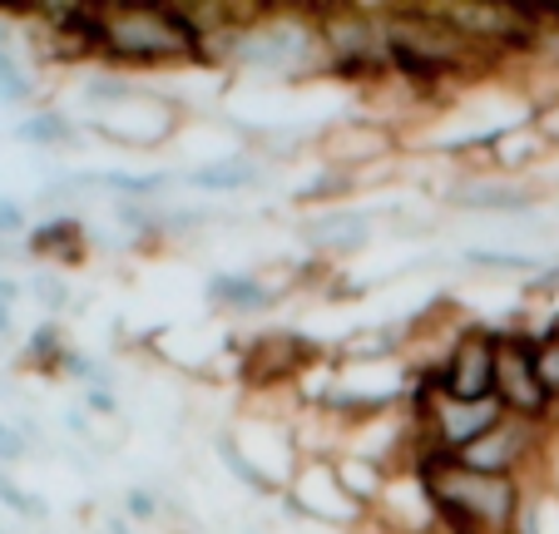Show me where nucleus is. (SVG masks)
I'll use <instances>...</instances> for the list:
<instances>
[{
  "label": "nucleus",
  "mask_w": 559,
  "mask_h": 534,
  "mask_svg": "<svg viewBox=\"0 0 559 534\" xmlns=\"http://www.w3.org/2000/svg\"><path fill=\"white\" fill-rule=\"evenodd\" d=\"M99 60L109 70L203 64L209 60V35L189 15V5L119 0V5H99Z\"/></svg>",
  "instance_id": "f257e3e1"
},
{
  "label": "nucleus",
  "mask_w": 559,
  "mask_h": 534,
  "mask_svg": "<svg viewBox=\"0 0 559 534\" xmlns=\"http://www.w3.org/2000/svg\"><path fill=\"white\" fill-rule=\"evenodd\" d=\"M496 361H500V332L480 322H465L431 377H416L436 387V396L451 401H496Z\"/></svg>",
  "instance_id": "f03ea898"
},
{
  "label": "nucleus",
  "mask_w": 559,
  "mask_h": 534,
  "mask_svg": "<svg viewBox=\"0 0 559 534\" xmlns=\"http://www.w3.org/2000/svg\"><path fill=\"white\" fill-rule=\"evenodd\" d=\"M283 500L293 505L302 520L322 524V530H337V534H352V530H361V524H371V510L342 485L337 461H317V455L302 461L293 471V480H287Z\"/></svg>",
  "instance_id": "7ed1b4c3"
},
{
  "label": "nucleus",
  "mask_w": 559,
  "mask_h": 534,
  "mask_svg": "<svg viewBox=\"0 0 559 534\" xmlns=\"http://www.w3.org/2000/svg\"><path fill=\"white\" fill-rule=\"evenodd\" d=\"M549 446V426L545 420H525V416H506L490 436H480L475 446H465L455 461L471 465L480 475H500V480H535L539 461Z\"/></svg>",
  "instance_id": "20e7f679"
},
{
  "label": "nucleus",
  "mask_w": 559,
  "mask_h": 534,
  "mask_svg": "<svg viewBox=\"0 0 559 534\" xmlns=\"http://www.w3.org/2000/svg\"><path fill=\"white\" fill-rule=\"evenodd\" d=\"M179 124H183V109L164 95H144V90H129L124 99L99 105L95 115H90V129H95V134H105L109 144H129V149L164 144Z\"/></svg>",
  "instance_id": "39448f33"
},
{
  "label": "nucleus",
  "mask_w": 559,
  "mask_h": 534,
  "mask_svg": "<svg viewBox=\"0 0 559 534\" xmlns=\"http://www.w3.org/2000/svg\"><path fill=\"white\" fill-rule=\"evenodd\" d=\"M317 158L332 168V174H367V168L386 164V158H396V149H402V139H396V129L391 124H377V119H337V124H328L322 134H317Z\"/></svg>",
  "instance_id": "423d86ee"
},
{
  "label": "nucleus",
  "mask_w": 559,
  "mask_h": 534,
  "mask_svg": "<svg viewBox=\"0 0 559 534\" xmlns=\"http://www.w3.org/2000/svg\"><path fill=\"white\" fill-rule=\"evenodd\" d=\"M496 401L510 411V416L545 420L549 426V396H545V387H539V367H535V336L520 332V327L500 332Z\"/></svg>",
  "instance_id": "0eeeda50"
},
{
  "label": "nucleus",
  "mask_w": 559,
  "mask_h": 534,
  "mask_svg": "<svg viewBox=\"0 0 559 534\" xmlns=\"http://www.w3.org/2000/svg\"><path fill=\"white\" fill-rule=\"evenodd\" d=\"M317 15V35L328 45L332 70L342 74H361L367 64H377L381 55V21H371L357 5H312Z\"/></svg>",
  "instance_id": "6e6552de"
},
{
  "label": "nucleus",
  "mask_w": 559,
  "mask_h": 534,
  "mask_svg": "<svg viewBox=\"0 0 559 534\" xmlns=\"http://www.w3.org/2000/svg\"><path fill=\"white\" fill-rule=\"evenodd\" d=\"M445 203L451 209H465V213H530L545 203V189H539L535 178H515V174H465L455 178L451 189H445Z\"/></svg>",
  "instance_id": "1a4fd4ad"
},
{
  "label": "nucleus",
  "mask_w": 559,
  "mask_h": 534,
  "mask_svg": "<svg viewBox=\"0 0 559 534\" xmlns=\"http://www.w3.org/2000/svg\"><path fill=\"white\" fill-rule=\"evenodd\" d=\"M377 233V218L361 209H337V213H312V218L297 223V238L307 242L322 258H347V252H361Z\"/></svg>",
  "instance_id": "9d476101"
},
{
  "label": "nucleus",
  "mask_w": 559,
  "mask_h": 534,
  "mask_svg": "<svg viewBox=\"0 0 559 534\" xmlns=\"http://www.w3.org/2000/svg\"><path fill=\"white\" fill-rule=\"evenodd\" d=\"M283 302V287L277 283H267V277H258V273H218V277H209V307L213 312H223V317H263V312H273V307Z\"/></svg>",
  "instance_id": "9b49d317"
},
{
  "label": "nucleus",
  "mask_w": 559,
  "mask_h": 534,
  "mask_svg": "<svg viewBox=\"0 0 559 534\" xmlns=\"http://www.w3.org/2000/svg\"><path fill=\"white\" fill-rule=\"evenodd\" d=\"M25 248H31V258H45V262H55V268H85L90 233L74 213H55V218H45L40 228L31 233Z\"/></svg>",
  "instance_id": "f8f14e48"
},
{
  "label": "nucleus",
  "mask_w": 559,
  "mask_h": 534,
  "mask_svg": "<svg viewBox=\"0 0 559 534\" xmlns=\"http://www.w3.org/2000/svg\"><path fill=\"white\" fill-rule=\"evenodd\" d=\"M179 183H189L193 193H253L263 183V164L253 154H223L209 164H193Z\"/></svg>",
  "instance_id": "ddd939ff"
},
{
  "label": "nucleus",
  "mask_w": 559,
  "mask_h": 534,
  "mask_svg": "<svg viewBox=\"0 0 559 534\" xmlns=\"http://www.w3.org/2000/svg\"><path fill=\"white\" fill-rule=\"evenodd\" d=\"M465 268L480 277H535L539 268H545V258H535V252H510V248H471L461 252Z\"/></svg>",
  "instance_id": "4468645a"
},
{
  "label": "nucleus",
  "mask_w": 559,
  "mask_h": 534,
  "mask_svg": "<svg viewBox=\"0 0 559 534\" xmlns=\"http://www.w3.org/2000/svg\"><path fill=\"white\" fill-rule=\"evenodd\" d=\"M15 139L21 144H40V149H60V144H74V119L60 115V109H35L15 124Z\"/></svg>",
  "instance_id": "2eb2a0df"
},
{
  "label": "nucleus",
  "mask_w": 559,
  "mask_h": 534,
  "mask_svg": "<svg viewBox=\"0 0 559 534\" xmlns=\"http://www.w3.org/2000/svg\"><path fill=\"white\" fill-rule=\"evenodd\" d=\"M21 361H25V367H40V371H64V361H70V346H64L60 327H55V322L35 327V336H31V346H25Z\"/></svg>",
  "instance_id": "dca6fc26"
},
{
  "label": "nucleus",
  "mask_w": 559,
  "mask_h": 534,
  "mask_svg": "<svg viewBox=\"0 0 559 534\" xmlns=\"http://www.w3.org/2000/svg\"><path fill=\"white\" fill-rule=\"evenodd\" d=\"M535 367H539V387L549 396V411L559 406V317L535 336Z\"/></svg>",
  "instance_id": "f3484780"
},
{
  "label": "nucleus",
  "mask_w": 559,
  "mask_h": 534,
  "mask_svg": "<svg viewBox=\"0 0 559 534\" xmlns=\"http://www.w3.org/2000/svg\"><path fill=\"white\" fill-rule=\"evenodd\" d=\"M0 505L25 514V520H45V500H31V495H25L15 480H5V475H0Z\"/></svg>",
  "instance_id": "a211bd4d"
},
{
  "label": "nucleus",
  "mask_w": 559,
  "mask_h": 534,
  "mask_svg": "<svg viewBox=\"0 0 559 534\" xmlns=\"http://www.w3.org/2000/svg\"><path fill=\"white\" fill-rule=\"evenodd\" d=\"M520 293H525V302H555L559 297V262H545Z\"/></svg>",
  "instance_id": "6ab92c4d"
},
{
  "label": "nucleus",
  "mask_w": 559,
  "mask_h": 534,
  "mask_svg": "<svg viewBox=\"0 0 559 534\" xmlns=\"http://www.w3.org/2000/svg\"><path fill=\"white\" fill-rule=\"evenodd\" d=\"M124 514H129L134 524H154L158 514H164V500H158L154 490H129V495H124Z\"/></svg>",
  "instance_id": "aec40b11"
},
{
  "label": "nucleus",
  "mask_w": 559,
  "mask_h": 534,
  "mask_svg": "<svg viewBox=\"0 0 559 534\" xmlns=\"http://www.w3.org/2000/svg\"><path fill=\"white\" fill-rule=\"evenodd\" d=\"M25 233H31L25 209L15 199H0V242H5V238H25Z\"/></svg>",
  "instance_id": "412c9836"
},
{
  "label": "nucleus",
  "mask_w": 559,
  "mask_h": 534,
  "mask_svg": "<svg viewBox=\"0 0 559 534\" xmlns=\"http://www.w3.org/2000/svg\"><path fill=\"white\" fill-rule=\"evenodd\" d=\"M31 287H35V297H40V302L50 307V312H60V307H64V297H70V287H64V277H55V273H40Z\"/></svg>",
  "instance_id": "4be33fe9"
},
{
  "label": "nucleus",
  "mask_w": 559,
  "mask_h": 534,
  "mask_svg": "<svg viewBox=\"0 0 559 534\" xmlns=\"http://www.w3.org/2000/svg\"><path fill=\"white\" fill-rule=\"evenodd\" d=\"M539 485H549V490L559 495V426H549V446H545V461H539Z\"/></svg>",
  "instance_id": "5701e85b"
},
{
  "label": "nucleus",
  "mask_w": 559,
  "mask_h": 534,
  "mask_svg": "<svg viewBox=\"0 0 559 534\" xmlns=\"http://www.w3.org/2000/svg\"><path fill=\"white\" fill-rule=\"evenodd\" d=\"M15 461H25V436L11 420H0V465H15Z\"/></svg>",
  "instance_id": "b1692460"
},
{
  "label": "nucleus",
  "mask_w": 559,
  "mask_h": 534,
  "mask_svg": "<svg viewBox=\"0 0 559 534\" xmlns=\"http://www.w3.org/2000/svg\"><path fill=\"white\" fill-rule=\"evenodd\" d=\"M535 129L549 139V149H559V95L545 109H535Z\"/></svg>",
  "instance_id": "393cba45"
},
{
  "label": "nucleus",
  "mask_w": 559,
  "mask_h": 534,
  "mask_svg": "<svg viewBox=\"0 0 559 534\" xmlns=\"http://www.w3.org/2000/svg\"><path fill=\"white\" fill-rule=\"evenodd\" d=\"M85 406H90V411H99V416H119L115 391H85Z\"/></svg>",
  "instance_id": "a878e982"
},
{
  "label": "nucleus",
  "mask_w": 559,
  "mask_h": 534,
  "mask_svg": "<svg viewBox=\"0 0 559 534\" xmlns=\"http://www.w3.org/2000/svg\"><path fill=\"white\" fill-rule=\"evenodd\" d=\"M15 297H21V283H11V277H0V307H11Z\"/></svg>",
  "instance_id": "bb28decb"
},
{
  "label": "nucleus",
  "mask_w": 559,
  "mask_h": 534,
  "mask_svg": "<svg viewBox=\"0 0 559 534\" xmlns=\"http://www.w3.org/2000/svg\"><path fill=\"white\" fill-rule=\"evenodd\" d=\"M539 11H545V25H559V0H539Z\"/></svg>",
  "instance_id": "cd10ccee"
},
{
  "label": "nucleus",
  "mask_w": 559,
  "mask_h": 534,
  "mask_svg": "<svg viewBox=\"0 0 559 534\" xmlns=\"http://www.w3.org/2000/svg\"><path fill=\"white\" fill-rule=\"evenodd\" d=\"M11 327H15L11 322V307H0V332H11Z\"/></svg>",
  "instance_id": "c85d7f7f"
},
{
  "label": "nucleus",
  "mask_w": 559,
  "mask_h": 534,
  "mask_svg": "<svg viewBox=\"0 0 559 534\" xmlns=\"http://www.w3.org/2000/svg\"><path fill=\"white\" fill-rule=\"evenodd\" d=\"M5 40H11V31H5V21H0V50H5Z\"/></svg>",
  "instance_id": "c756f323"
},
{
  "label": "nucleus",
  "mask_w": 559,
  "mask_h": 534,
  "mask_svg": "<svg viewBox=\"0 0 559 534\" xmlns=\"http://www.w3.org/2000/svg\"><path fill=\"white\" fill-rule=\"evenodd\" d=\"M115 534H134V524H129V520H124V524H115Z\"/></svg>",
  "instance_id": "7c9ffc66"
},
{
  "label": "nucleus",
  "mask_w": 559,
  "mask_h": 534,
  "mask_svg": "<svg viewBox=\"0 0 559 534\" xmlns=\"http://www.w3.org/2000/svg\"><path fill=\"white\" fill-rule=\"evenodd\" d=\"M549 426H559V406H555V411H549Z\"/></svg>",
  "instance_id": "2f4dec72"
},
{
  "label": "nucleus",
  "mask_w": 559,
  "mask_h": 534,
  "mask_svg": "<svg viewBox=\"0 0 559 534\" xmlns=\"http://www.w3.org/2000/svg\"><path fill=\"white\" fill-rule=\"evenodd\" d=\"M0 258H5V242H0Z\"/></svg>",
  "instance_id": "473e14b6"
},
{
  "label": "nucleus",
  "mask_w": 559,
  "mask_h": 534,
  "mask_svg": "<svg viewBox=\"0 0 559 534\" xmlns=\"http://www.w3.org/2000/svg\"><path fill=\"white\" fill-rule=\"evenodd\" d=\"M248 534H258V530H248Z\"/></svg>",
  "instance_id": "72a5a7b5"
}]
</instances>
